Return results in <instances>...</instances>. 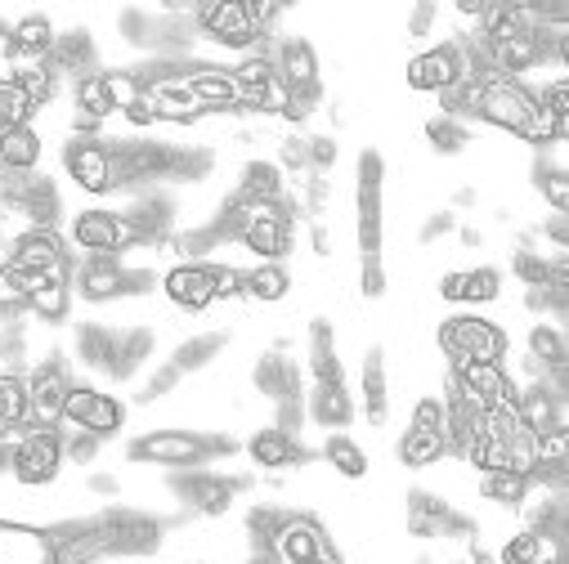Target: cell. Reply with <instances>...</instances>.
<instances>
[{"label":"cell","mask_w":569,"mask_h":564,"mask_svg":"<svg viewBox=\"0 0 569 564\" xmlns=\"http://www.w3.org/2000/svg\"><path fill=\"white\" fill-rule=\"evenodd\" d=\"M256 551H269L278 564H315L319 555L332 551L328 528L315 515H297V511H273L269 533L256 542Z\"/></svg>","instance_id":"cell-5"},{"label":"cell","mask_w":569,"mask_h":564,"mask_svg":"<svg viewBox=\"0 0 569 564\" xmlns=\"http://www.w3.org/2000/svg\"><path fill=\"white\" fill-rule=\"evenodd\" d=\"M28 426H59V412H63V399L72 390V376H68V363L59 354L41 359L28 376Z\"/></svg>","instance_id":"cell-14"},{"label":"cell","mask_w":569,"mask_h":564,"mask_svg":"<svg viewBox=\"0 0 569 564\" xmlns=\"http://www.w3.org/2000/svg\"><path fill=\"white\" fill-rule=\"evenodd\" d=\"M233 193L247 202H282L288 198V180H282V171L273 162H247Z\"/></svg>","instance_id":"cell-37"},{"label":"cell","mask_w":569,"mask_h":564,"mask_svg":"<svg viewBox=\"0 0 569 564\" xmlns=\"http://www.w3.org/2000/svg\"><path fill=\"white\" fill-rule=\"evenodd\" d=\"M426 139H431L436 153L458 158L471 144V125L467 121H453V117H431V121H426Z\"/></svg>","instance_id":"cell-42"},{"label":"cell","mask_w":569,"mask_h":564,"mask_svg":"<svg viewBox=\"0 0 569 564\" xmlns=\"http://www.w3.org/2000/svg\"><path fill=\"white\" fill-rule=\"evenodd\" d=\"M363 416H368V426H386L390 421V385H386L381 350H368V359H363Z\"/></svg>","instance_id":"cell-31"},{"label":"cell","mask_w":569,"mask_h":564,"mask_svg":"<svg viewBox=\"0 0 569 564\" xmlns=\"http://www.w3.org/2000/svg\"><path fill=\"white\" fill-rule=\"evenodd\" d=\"M242 489H247V480H238V475H216V471H184V475H176V493L198 515H207V520H220Z\"/></svg>","instance_id":"cell-18"},{"label":"cell","mask_w":569,"mask_h":564,"mask_svg":"<svg viewBox=\"0 0 569 564\" xmlns=\"http://www.w3.org/2000/svg\"><path fill=\"white\" fill-rule=\"evenodd\" d=\"M467 564H498V560H493V555H485V551H471V560H467Z\"/></svg>","instance_id":"cell-61"},{"label":"cell","mask_w":569,"mask_h":564,"mask_svg":"<svg viewBox=\"0 0 569 564\" xmlns=\"http://www.w3.org/2000/svg\"><path fill=\"white\" fill-rule=\"evenodd\" d=\"M247 457L260 466V471H292V466H301L310 453H306V444L297 440V435H288V431H278V426H264V431H256L251 440H247Z\"/></svg>","instance_id":"cell-22"},{"label":"cell","mask_w":569,"mask_h":564,"mask_svg":"<svg viewBox=\"0 0 569 564\" xmlns=\"http://www.w3.org/2000/svg\"><path fill=\"white\" fill-rule=\"evenodd\" d=\"M117 350H121V332L103 328V323H86L77 328V359L94 372L117 376Z\"/></svg>","instance_id":"cell-29"},{"label":"cell","mask_w":569,"mask_h":564,"mask_svg":"<svg viewBox=\"0 0 569 564\" xmlns=\"http://www.w3.org/2000/svg\"><path fill=\"white\" fill-rule=\"evenodd\" d=\"M458 238H462V246H480V242H485V233H480V229H471V224H462V229H458Z\"/></svg>","instance_id":"cell-59"},{"label":"cell","mask_w":569,"mask_h":564,"mask_svg":"<svg viewBox=\"0 0 569 564\" xmlns=\"http://www.w3.org/2000/svg\"><path fill=\"white\" fill-rule=\"evenodd\" d=\"M63 171H68V180L81 189V193H90V198H108V193H117V175H112V144L103 134H94V139H68L63 144Z\"/></svg>","instance_id":"cell-9"},{"label":"cell","mask_w":569,"mask_h":564,"mask_svg":"<svg viewBox=\"0 0 569 564\" xmlns=\"http://www.w3.org/2000/svg\"><path fill=\"white\" fill-rule=\"evenodd\" d=\"M533 189L542 193V202L565 215L569 211V175H565V162H538L533 167Z\"/></svg>","instance_id":"cell-41"},{"label":"cell","mask_w":569,"mask_h":564,"mask_svg":"<svg viewBox=\"0 0 569 564\" xmlns=\"http://www.w3.org/2000/svg\"><path fill=\"white\" fill-rule=\"evenodd\" d=\"M551 560H565V537L533 533V528H520L498 551V564H551Z\"/></svg>","instance_id":"cell-27"},{"label":"cell","mask_w":569,"mask_h":564,"mask_svg":"<svg viewBox=\"0 0 569 564\" xmlns=\"http://www.w3.org/2000/svg\"><path fill=\"white\" fill-rule=\"evenodd\" d=\"M476 121L493 125V130H507L516 134L520 144H533V149H551V144H565V134L551 125V117L542 112L538 103V90L516 81V77H502V72H485L480 77V94H476Z\"/></svg>","instance_id":"cell-1"},{"label":"cell","mask_w":569,"mask_h":564,"mask_svg":"<svg viewBox=\"0 0 569 564\" xmlns=\"http://www.w3.org/2000/svg\"><path fill=\"white\" fill-rule=\"evenodd\" d=\"M458 229V220H453V211H440V215H431L421 224V242H436V238H445V233H453Z\"/></svg>","instance_id":"cell-54"},{"label":"cell","mask_w":569,"mask_h":564,"mask_svg":"<svg viewBox=\"0 0 569 564\" xmlns=\"http://www.w3.org/2000/svg\"><path fill=\"white\" fill-rule=\"evenodd\" d=\"M436 341H440V354L449 363H507V354H511V336L480 314L445 319Z\"/></svg>","instance_id":"cell-4"},{"label":"cell","mask_w":569,"mask_h":564,"mask_svg":"<svg viewBox=\"0 0 569 564\" xmlns=\"http://www.w3.org/2000/svg\"><path fill=\"white\" fill-rule=\"evenodd\" d=\"M41 134L32 125H0V175H37Z\"/></svg>","instance_id":"cell-23"},{"label":"cell","mask_w":569,"mask_h":564,"mask_svg":"<svg viewBox=\"0 0 569 564\" xmlns=\"http://www.w3.org/2000/svg\"><path fill=\"white\" fill-rule=\"evenodd\" d=\"M273 167H278V171H282V167H288V171H292L297 180H301V175H310V158H306V139H301V134H288V139H278V162H273Z\"/></svg>","instance_id":"cell-47"},{"label":"cell","mask_w":569,"mask_h":564,"mask_svg":"<svg viewBox=\"0 0 569 564\" xmlns=\"http://www.w3.org/2000/svg\"><path fill=\"white\" fill-rule=\"evenodd\" d=\"M162 292L176 310L184 314H207L220 296H216V260H180L167 269Z\"/></svg>","instance_id":"cell-15"},{"label":"cell","mask_w":569,"mask_h":564,"mask_svg":"<svg viewBox=\"0 0 569 564\" xmlns=\"http://www.w3.org/2000/svg\"><path fill=\"white\" fill-rule=\"evenodd\" d=\"M224 341H229L224 332H207V336H189V341H184V345L176 350V359H171V363H176L180 372H198V367H207L211 359H220V350H224Z\"/></svg>","instance_id":"cell-43"},{"label":"cell","mask_w":569,"mask_h":564,"mask_svg":"<svg viewBox=\"0 0 569 564\" xmlns=\"http://www.w3.org/2000/svg\"><path fill=\"white\" fill-rule=\"evenodd\" d=\"M180 77L189 85V94L207 108V112H242V85L229 68L216 63H180Z\"/></svg>","instance_id":"cell-19"},{"label":"cell","mask_w":569,"mask_h":564,"mask_svg":"<svg viewBox=\"0 0 569 564\" xmlns=\"http://www.w3.org/2000/svg\"><path fill=\"white\" fill-rule=\"evenodd\" d=\"M68 453H63V431L59 426H28L10 444V475L23 489H46L59 480Z\"/></svg>","instance_id":"cell-6"},{"label":"cell","mask_w":569,"mask_h":564,"mask_svg":"<svg viewBox=\"0 0 569 564\" xmlns=\"http://www.w3.org/2000/svg\"><path fill=\"white\" fill-rule=\"evenodd\" d=\"M90 493H117V480L112 475H90Z\"/></svg>","instance_id":"cell-58"},{"label":"cell","mask_w":569,"mask_h":564,"mask_svg":"<svg viewBox=\"0 0 569 564\" xmlns=\"http://www.w3.org/2000/svg\"><path fill=\"white\" fill-rule=\"evenodd\" d=\"M319 453H323V462H328L337 475H346V480H363V475H368V453H363L350 435H341V431L328 435Z\"/></svg>","instance_id":"cell-39"},{"label":"cell","mask_w":569,"mask_h":564,"mask_svg":"<svg viewBox=\"0 0 569 564\" xmlns=\"http://www.w3.org/2000/svg\"><path fill=\"white\" fill-rule=\"evenodd\" d=\"M134 130H149V125H158V117H153V108H149V99H139V103H130L126 112H121Z\"/></svg>","instance_id":"cell-55"},{"label":"cell","mask_w":569,"mask_h":564,"mask_svg":"<svg viewBox=\"0 0 569 564\" xmlns=\"http://www.w3.org/2000/svg\"><path fill=\"white\" fill-rule=\"evenodd\" d=\"M180 381H184V372H180L176 363H162L144 385H139V403H158V399H162V394H171Z\"/></svg>","instance_id":"cell-48"},{"label":"cell","mask_w":569,"mask_h":564,"mask_svg":"<svg viewBox=\"0 0 569 564\" xmlns=\"http://www.w3.org/2000/svg\"><path fill=\"white\" fill-rule=\"evenodd\" d=\"M14 85H19L23 99L41 112V108L59 94V72L50 68V59H14Z\"/></svg>","instance_id":"cell-36"},{"label":"cell","mask_w":569,"mask_h":564,"mask_svg":"<svg viewBox=\"0 0 569 564\" xmlns=\"http://www.w3.org/2000/svg\"><path fill=\"white\" fill-rule=\"evenodd\" d=\"M507 457H511V471H516V475H529V480H533V471H538V435L520 426V431L511 435V444H507Z\"/></svg>","instance_id":"cell-46"},{"label":"cell","mask_w":569,"mask_h":564,"mask_svg":"<svg viewBox=\"0 0 569 564\" xmlns=\"http://www.w3.org/2000/svg\"><path fill=\"white\" fill-rule=\"evenodd\" d=\"M99 449H103V440H94V435H86V431H63V453H68L77 466H90V462L99 457Z\"/></svg>","instance_id":"cell-52"},{"label":"cell","mask_w":569,"mask_h":564,"mask_svg":"<svg viewBox=\"0 0 569 564\" xmlns=\"http://www.w3.org/2000/svg\"><path fill=\"white\" fill-rule=\"evenodd\" d=\"M359 292L368 301L386 296V264H381V255H359Z\"/></svg>","instance_id":"cell-51"},{"label":"cell","mask_w":569,"mask_h":564,"mask_svg":"<svg viewBox=\"0 0 569 564\" xmlns=\"http://www.w3.org/2000/svg\"><path fill=\"white\" fill-rule=\"evenodd\" d=\"M193 28H198V37L216 41L220 50L251 54L260 46L256 28L247 23V6H242V0H207V6H193Z\"/></svg>","instance_id":"cell-11"},{"label":"cell","mask_w":569,"mask_h":564,"mask_svg":"<svg viewBox=\"0 0 569 564\" xmlns=\"http://www.w3.org/2000/svg\"><path fill=\"white\" fill-rule=\"evenodd\" d=\"M68 246H77L81 255H126L134 246H144L134 233V224L121 215V211H108V207H86L68 220Z\"/></svg>","instance_id":"cell-7"},{"label":"cell","mask_w":569,"mask_h":564,"mask_svg":"<svg viewBox=\"0 0 569 564\" xmlns=\"http://www.w3.org/2000/svg\"><path fill=\"white\" fill-rule=\"evenodd\" d=\"M502 296V273L493 264H480V269H462V282H458V305H493Z\"/></svg>","instance_id":"cell-40"},{"label":"cell","mask_w":569,"mask_h":564,"mask_svg":"<svg viewBox=\"0 0 569 564\" xmlns=\"http://www.w3.org/2000/svg\"><path fill=\"white\" fill-rule=\"evenodd\" d=\"M297 215H301V198H282V207L273 215H260L251 220L233 242H242L260 264H282L292 255V242H297Z\"/></svg>","instance_id":"cell-10"},{"label":"cell","mask_w":569,"mask_h":564,"mask_svg":"<svg viewBox=\"0 0 569 564\" xmlns=\"http://www.w3.org/2000/svg\"><path fill=\"white\" fill-rule=\"evenodd\" d=\"M273 77L288 94H319V54L306 37H278L273 41Z\"/></svg>","instance_id":"cell-17"},{"label":"cell","mask_w":569,"mask_h":564,"mask_svg":"<svg viewBox=\"0 0 569 564\" xmlns=\"http://www.w3.org/2000/svg\"><path fill=\"white\" fill-rule=\"evenodd\" d=\"M449 385L462 394V403H471L476 412L493 407V403H511L516 399V376L507 372V363H449Z\"/></svg>","instance_id":"cell-13"},{"label":"cell","mask_w":569,"mask_h":564,"mask_svg":"<svg viewBox=\"0 0 569 564\" xmlns=\"http://www.w3.org/2000/svg\"><path fill=\"white\" fill-rule=\"evenodd\" d=\"M436 19H440V6H436V0H421V6L412 10V19H408V32L412 37H426V32L436 28Z\"/></svg>","instance_id":"cell-53"},{"label":"cell","mask_w":569,"mask_h":564,"mask_svg":"<svg viewBox=\"0 0 569 564\" xmlns=\"http://www.w3.org/2000/svg\"><path fill=\"white\" fill-rule=\"evenodd\" d=\"M310 376H315V385H337V381H346V367H341L337 336H332V323H328V319H315V323H310Z\"/></svg>","instance_id":"cell-30"},{"label":"cell","mask_w":569,"mask_h":564,"mask_svg":"<svg viewBox=\"0 0 569 564\" xmlns=\"http://www.w3.org/2000/svg\"><path fill=\"white\" fill-rule=\"evenodd\" d=\"M54 37H59V28H54L46 14H28V19L10 23V46H14V59H50Z\"/></svg>","instance_id":"cell-35"},{"label":"cell","mask_w":569,"mask_h":564,"mask_svg":"<svg viewBox=\"0 0 569 564\" xmlns=\"http://www.w3.org/2000/svg\"><path fill=\"white\" fill-rule=\"evenodd\" d=\"M542 233L551 238V246H556V251H565V242H569V224H565V215H551V220L542 224Z\"/></svg>","instance_id":"cell-56"},{"label":"cell","mask_w":569,"mask_h":564,"mask_svg":"<svg viewBox=\"0 0 569 564\" xmlns=\"http://www.w3.org/2000/svg\"><path fill=\"white\" fill-rule=\"evenodd\" d=\"M153 288V273L130 269L126 255H81V264H72V292L86 305H108L121 296H139Z\"/></svg>","instance_id":"cell-3"},{"label":"cell","mask_w":569,"mask_h":564,"mask_svg":"<svg viewBox=\"0 0 569 564\" xmlns=\"http://www.w3.org/2000/svg\"><path fill=\"white\" fill-rule=\"evenodd\" d=\"M395 457H399L408 471H426V466H436V462L449 457V444H445V435H436V431L408 426V431L399 435V444H395Z\"/></svg>","instance_id":"cell-34"},{"label":"cell","mask_w":569,"mask_h":564,"mask_svg":"<svg viewBox=\"0 0 569 564\" xmlns=\"http://www.w3.org/2000/svg\"><path fill=\"white\" fill-rule=\"evenodd\" d=\"M59 564H103V560H81V555H63Z\"/></svg>","instance_id":"cell-63"},{"label":"cell","mask_w":569,"mask_h":564,"mask_svg":"<svg viewBox=\"0 0 569 564\" xmlns=\"http://www.w3.org/2000/svg\"><path fill=\"white\" fill-rule=\"evenodd\" d=\"M533 493V480L529 475H516V471H489L480 475V497L493 502V506H507V511H520Z\"/></svg>","instance_id":"cell-38"},{"label":"cell","mask_w":569,"mask_h":564,"mask_svg":"<svg viewBox=\"0 0 569 564\" xmlns=\"http://www.w3.org/2000/svg\"><path fill=\"white\" fill-rule=\"evenodd\" d=\"M50 68H54L59 77H63V72H72V77L94 72V41H90V32H86V28L59 32V37H54V50H50Z\"/></svg>","instance_id":"cell-32"},{"label":"cell","mask_w":569,"mask_h":564,"mask_svg":"<svg viewBox=\"0 0 569 564\" xmlns=\"http://www.w3.org/2000/svg\"><path fill=\"white\" fill-rule=\"evenodd\" d=\"M516 412L525 421V431H533L538 440L551 431H565V385L556 381H529L516 390Z\"/></svg>","instance_id":"cell-20"},{"label":"cell","mask_w":569,"mask_h":564,"mask_svg":"<svg viewBox=\"0 0 569 564\" xmlns=\"http://www.w3.org/2000/svg\"><path fill=\"white\" fill-rule=\"evenodd\" d=\"M251 564H278V560H273L269 551H256V555H251Z\"/></svg>","instance_id":"cell-62"},{"label":"cell","mask_w":569,"mask_h":564,"mask_svg":"<svg viewBox=\"0 0 569 564\" xmlns=\"http://www.w3.org/2000/svg\"><path fill=\"white\" fill-rule=\"evenodd\" d=\"M453 207H476V189H458V198H453Z\"/></svg>","instance_id":"cell-60"},{"label":"cell","mask_w":569,"mask_h":564,"mask_svg":"<svg viewBox=\"0 0 569 564\" xmlns=\"http://www.w3.org/2000/svg\"><path fill=\"white\" fill-rule=\"evenodd\" d=\"M408 426H417V431H436V435H445V399H436V394H426V399H417V407H412V421Z\"/></svg>","instance_id":"cell-50"},{"label":"cell","mask_w":569,"mask_h":564,"mask_svg":"<svg viewBox=\"0 0 569 564\" xmlns=\"http://www.w3.org/2000/svg\"><path fill=\"white\" fill-rule=\"evenodd\" d=\"M381 189H386V162L377 149L359 153V255H381Z\"/></svg>","instance_id":"cell-16"},{"label":"cell","mask_w":569,"mask_h":564,"mask_svg":"<svg viewBox=\"0 0 569 564\" xmlns=\"http://www.w3.org/2000/svg\"><path fill=\"white\" fill-rule=\"evenodd\" d=\"M0 564H59L54 528L0 520Z\"/></svg>","instance_id":"cell-21"},{"label":"cell","mask_w":569,"mask_h":564,"mask_svg":"<svg viewBox=\"0 0 569 564\" xmlns=\"http://www.w3.org/2000/svg\"><path fill=\"white\" fill-rule=\"evenodd\" d=\"M256 390L264 394V399H273V403H288V399H306V390H301V367L288 359V354H278V350H269L260 363H256Z\"/></svg>","instance_id":"cell-25"},{"label":"cell","mask_w":569,"mask_h":564,"mask_svg":"<svg viewBox=\"0 0 569 564\" xmlns=\"http://www.w3.org/2000/svg\"><path fill=\"white\" fill-rule=\"evenodd\" d=\"M337 153H341V149H337L332 134H310V139H306V158H310V171H315V175H328V171L337 167Z\"/></svg>","instance_id":"cell-49"},{"label":"cell","mask_w":569,"mask_h":564,"mask_svg":"<svg viewBox=\"0 0 569 564\" xmlns=\"http://www.w3.org/2000/svg\"><path fill=\"white\" fill-rule=\"evenodd\" d=\"M355 412H359V407H355V394H350L346 381H337V385H315V390L306 394V416L315 421V426H323V431L350 426Z\"/></svg>","instance_id":"cell-24"},{"label":"cell","mask_w":569,"mask_h":564,"mask_svg":"<svg viewBox=\"0 0 569 564\" xmlns=\"http://www.w3.org/2000/svg\"><path fill=\"white\" fill-rule=\"evenodd\" d=\"M453 515V506L426 489L408 493V533L412 537H445V520Z\"/></svg>","instance_id":"cell-33"},{"label":"cell","mask_w":569,"mask_h":564,"mask_svg":"<svg viewBox=\"0 0 569 564\" xmlns=\"http://www.w3.org/2000/svg\"><path fill=\"white\" fill-rule=\"evenodd\" d=\"M103 81H108V94H112V108H117V112H126L130 103L144 99V81H139V72H134V68L103 72Z\"/></svg>","instance_id":"cell-44"},{"label":"cell","mask_w":569,"mask_h":564,"mask_svg":"<svg viewBox=\"0 0 569 564\" xmlns=\"http://www.w3.org/2000/svg\"><path fill=\"white\" fill-rule=\"evenodd\" d=\"M6 269L14 273H72V251L59 229H23L6 246Z\"/></svg>","instance_id":"cell-12"},{"label":"cell","mask_w":569,"mask_h":564,"mask_svg":"<svg viewBox=\"0 0 569 564\" xmlns=\"http://www.w3.org/2000/svg\"><path fill=\"white\" fill-rule=\"evenodd\" d=\"M310 238H315V251H319V255H332V233H328L323 224H315Z\"/></svg>","instance_id":"cell-57"},{"label":"cell","mask_w":569,"mask_h":564,"mask_svg":"<svg viewBox=\"0 0 569 564\" xmlns=\"http://www.w3.org/2000/svg\"><path fill=\"white\" fill-rule=\"evenodd\" d=\"M288 292H292V273L282 264H256V269H242L238 278V296L251 305H278L288 301Z\"/></svg>","instance_id":"cell-28"},{"label":"cell","mask_w":569,"mask_h":564,"mask_svg":"<svg viewBox=\"0 0 569 564\" xmlns=\"http://www.w3.org/2000/svg\"><path fill=\"white\" fill-rule=\"evenodd\" d=\"M511 273L525 282V288H547L551 282V260L542 251H516L511 255Z\"/></svg>","instance_id":"cell-45"},{"label":"cell","mask_w":569,"mask_h":564,"mask_svg":"<svg viewBox=\"0 0 569 564\" xmlns=\"http://www.w3.org/2000/svg\"><path fill=\"white\" fill-rule=\"evenodd\" d=\"M121 426H126V403L117 394L72 381L63 412H59V431H86L94 440H112V435H121Z\"/></svg>","instance_id":"cell-8"},{"label":"cell","mask_w":569,"mask_h":564,"mask_svg":"<svg viewBox=\"0 0 569 564\" xmlns=\"http://www.w3.org/2000/svg\"><path fill=\"white\" fill-rule=\"evenodd\" d=\"M529 359L542 367L547 381L565 385V372H569V345H565L560 323H533V328H529Z\"/></svg>","instance_id":"cell-26"},{"label":"cell","mask_w":569,"mask_h":564,"mask_svg":"<svg viewBox=\"0 0 569 564\" xmlns=\"http://www.w3.org/2000/svg\"><path fill=\"white\" fill-rule=\"evenodd\" d=\"M238 444L229 435H198V431H153L130 440L126 457L130 462H149L162 471H202L216 457H229Z\"/></svg>","instance_id":"cell-2"},{"label":"cell","mask_w":569,"mask_h":564,"mask_svg":"<svg viewBox=\"0 0 569 564\" xmlns=\"http://www.w3.org/2000/svg\"><path fill=\"white\" fill-rule=\"evenodd\" d=\"M417 564H436V560H417Z\"/></svg>","instance_id":"cell-64"}]
</instances>
